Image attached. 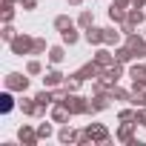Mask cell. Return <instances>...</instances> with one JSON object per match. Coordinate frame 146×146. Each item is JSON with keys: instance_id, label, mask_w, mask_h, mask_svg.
Segmentation results:
<instances>
[{"instance_id": "cell-35", "label": "cell", "mask_w": 146, "mask_h": 146, "mask_svg": "<svg viewBox=\"0 0 146 146\" xmlns=\"http://www.w3.org/2000/svg\"><path fill=\"white\" fill-rule=\"evenodd\" d=\"M115 3H117V6H123V9H129V6H132V0H115Z\"/></svg>"}, {"instance_id": "cell-25", "label": "cell", "mask_w": 146, "mask_h": 146, "mask_svg": "<svg viewBox=\"0 0 146 146\" xmlns=\"http://www.w3.org/2000/svg\"><path fill=\"white\" fill-rule=\"evenodd\" d=\"M78 26H80V29H89V26H95V12L83 9V12L78 15Z\"/></svg>"}, {"instance_id": "cell-30", "label": "cell", "mask_w": 146, "mask_h": 146, "mask_svg": "<svg viewBox=\"0 0 146 146\" xmlns=\"http://www.w3.org/2000/svg\"><path fill=\"white\" fill-rule=\"evenodd\" d=\"M17 35H20V32H17V29H15V26H12V23H6V26H3V29H0V37H3V40H6V43H12V40H15V37H17Z\"/></svg>"}, {"instance_id": "cell-3", "label": "cell", "mask_w": 146, "mask_h": 146, "mask_svg": "<svg viewBox=\"0 0 146 146\" xmlns=\"http://www.w3.org/2000/svg\"><path fill=\"white\" fill-rule=\"evenodd\" d=\"M3 86L12 89V92H20V95H23V92L29 89V78L23 75V72H9V75L3 78Z\"/></svg>"}, {"instance_id": "cell-36", "label": "cell", "mask_w": 146, "mask_h": 146, "mask_svg": "<svg viewBox=\"0 0 146 146\" xmlns=\"http://www.w3.org/2000/svg\"><path fill=\"white\" fill-rule=\"evenodd\" d=\"M132 6H137V9H143V6H146V0H132Z\"/></svg>"}, {"instance_id": "cell-21", "label": "cell", "mask_w": 146, "mask_h": 146, "mask_svg": "<svg viewBox=\"0 0 146 146\" xmlns=\"http://www.w3.org/2000/svg\"><path fill=\"white\" fill-rule=\"evenodd\" d=\"M109 95H112V100H117V103H129V98H132V92L123 89V86H117V83L109 89Z\"/></svg>"}, {"instance_id": "cell-26", "label": "cell", "mask_w": 146, "mask_h": 146, "mask_svg": "<svg viewBox=\"0 0 146 146\" xmlns=\"http://www.w3.org/2000/svg\"><path fill=\"white\" fill-rule=\"evenodd\" d=\"M60 40H63V46H75V43L80 40V35L75 32V26H72V29H66V32H60Z\"/></svg>"}, {"instance_id": "cell-15", "label": "cell", "mask_w": 146, "mask_h": 146, "mask_svg": "<svg viewBox=\"0 0 146 146\" xmlns=\"http://www.w3.org/2000/svg\"><path fill=\"white\" fill-rule=\"evenodd\" d=\"M120 37H123L120 26H117V29H115V26H106V29H103V46H120Z\"/></svg>"}, {"instance_id": "cell-7", "label": "cell", "mask_w": 146, "mask_h": 146, "mask_svg": "<svg viewBox=\"0 0 146 146\" xmlns=\"http://www.w3.org/2000/svg\"><path fill=\"white\" fill-rule=\"evenodd\" d=\"M78 75H80V80H98V78L103 75V66H98L95 60H89V63H83V66L78 69Z\"/></svg>"}, {"instance_id": "cell-27", "label": "cell", "mask_w": 146, "mask_h": 146, "mask_svg": "<svg viewBox=\"0 0 146 146\" xmlns=\"http://www.w3.org/2000/svg\"><path fill=\"white\" fill-rule=\"evenodd\" d=\"M80 83H83V80H80L78 72H75V75H66V80H63V86H66L69 92H78V89H80Z\"/></svg>"}, {"instance_id": "cell-4", "label": "cell", "mask_w": 146, "mask_h": 146, "mask_svg": "<svg viewBox=\"0 0 146 146\" xmlns=\"http://www.w3.org/2000/svg\"><path fill=\"white\" fill-rule=\"evenodd\" d=\"M126 46L132 49V54H135V60H140V57H146V37H140L137 32H132V35H126Z\"/></svg>"}, {"instance_id": "cell-29", "label": "cell", "mask_w": 146, "mask_h": 146, "mask_svg": "<svg viewBox=\"0 0 146 146\" xmlns=\"http://www.w3.org/2000/svg\"><path fill=\"white\" fill-rule=\"evenodd\" d=\"M52 123H54V120L49 117L46 123H40V126H37V137H40V140H49V137H52V132H54V129H52Z\"/></svg>"}, {"instance_id": "cell-18", "label": "cell", "mask_w": 146, "mask_h": 146, "mask_svg": "<svg viewBox=\"0 0 146 146\" xmlns=\"http://www.w3.org/2000/svg\"><path fill=\"white\" fill-rule=\"evenodd\" d=\"M126 20H129L132 26H143V23H146V15H143V9H137V6H129V12H126Z\"/></svg>"}, {"instance_id": "cell-6", "label": "cell", "mask_w": 146, "mask_h": 146, "mask_svg": "<svg viewBox=\"0 0 146 146\" xmlns=\"http://www.w3.org/2000/svg\"><path fill=\"white\" fill-rule=\"evenodd\" d=\"M17 140H20L23 146H37V143H40V137H37V129H32L29 123L17 126Z\"/></svg>"}, {"instance_id": "cell-8", "label": "cell", "mask_w": 146, "mask_h": 146, "mask_svg": "<svg viewBox=\"0 0 146 146\" xmlns=\"http://www.w3.org/2000/svg\"><path fill=\"white\" fill-rule=\"evenodd\" d=\"M49 117H52L54 123H69L75 115L69 112V106H66V103H52V112H49Z\"/></svg>"}, {"instance_id": "cell-12", "label": "cell", "mask_w": 146, "mask_h": 146, "mask_svg": "<svg viewBox=\"0 0 146 146\" xmlns=\"http://www.w3.org/2000/svg\"><path fill=\"white\" fill-rule=\"evenodd\" d=\"M89 100H92V115H95V112H106V109L112 106V95H109V92H98V95L89 98Z\"/></svg>"}, {"instance_id": "cell-11", "label": "cell", "mask_w": 146, "mask_h": 146, "mask_svg": "<svg viewBox=\"0 0 146 146\" xmlns=\"http://www.w3.org/2000/svg\"><path fill=\"white\" fill-rule=\"evenodd\" d=\"M129 78H132V86H146V63H132Z\"/></svg>"}, {"instance_id": "cell-34", "label": "cell", "mask_w": 146, "mask_h": 146, "mask_svg": "<svg viewBox=\"0 0 146 146\" xmlns=\"http://www.w3.org/2000/svg\"><path fill=\"white\" fill-rule=\"evenodd\" d=\"M20 6H23L26 12H32V9H37V0H20Z\"/></svg>"}, {"instance_id": "cell-31", "label": "cell", "mask_w": 146, "mask_h": 146, "mask_svg": "<svg viewBox=\"0 0 146 146\" xmlns=\"http://www.w3.org/2000/svg\"><path fill=\"white\" fill-rule=\"evenodd\" d=\"M135 115H137V109H120V112H117V120H123V123H135Z\"/></svg>"}, {"instance_id": "cell-32", "label": "cell", "mask_w": 146, "mask_h": 146, "mask_svg": "<svg viewBox=\"0 0 146 146\" xmlns=\"http://www.w3.org/2000/svg\"><path fill=\"white\" fill-rule=\"evenodd\" d=\"M46 52H49L46 40H43V37H35V46H32V54H46Z\"/></svg>"}, {"instance_id": "cell-10", "label": "cell", "mask_w": 146, "mask_h": 146, "mask_svg": "<svg viewBox=\"0 0 146 146\" xmlns=\"http://www.w3.org/2000/svg\"><path fill=\"white\" fill-rule=\"evenodd\" d=\"M86 129H89V135H92L95 143H109V140H112V135H109V129H106L103 123H89Z\"/></svg>"}, {"instance_id": "cell-17", "label": "cell", "mask_w": 146, "mask_h": 146, "mask_svg": "<svg viewBox=\"0 0 146 146\" xmlns=\"http://www.w3.org/2000/svg\"><path fill=\"white\" fill-rule=\"evenodd\" d=\"M126 12H129V9H123V6H117V3H115V0H112V6H109V20L120 26V23L126 20Z\"/></svg>"}, {"instance_id": "cell-5", "label": "cell", "mask_w": 146, "mask_h": 146, "mask_svg": "<svg viewBox=\"0 0 146 146\" xmlns=\"http://www.w3.org/2000/svg\"><path fill=\"white\" fill-rule=\"evenodd\" d=\"M92 60H95L98 66H103V69H109L112 63H117V60H115V52H112V46H98V52L92 54Z\"/></svg>"}, {"instance_id": "cell-37", "label": "cell", "mask_w": 146, "mask_h": 146, "mask_svg": "<svg viewBox=\"0 0 146 146\" xmlns=\"http://www.w3.org/2000/svg\"><path fill=\"white\" fill-rule=\"evenodd\" d=\"M83 3V0H69V6H80Z\"/></svg>"}, {"instance_id": "cell-2", "label": "cell", "mask_w": 146, "mask_h": 146, "mask_svg": "<svg viewBox=\"0 0 146 146\" xmlns=\"http://www.w3.org/2000/svg\"><path fill=\"white\" fill-rule=\"evenodd\" d=\"M32 46H35V37L32 35H17L12 43H9V49H12V54H17V57H23V54H32Z\"/></svg>"}, {"instance_id": "cell-16", "label": "cell", "mask_w": 146, "mask_h": 146, "mask_svg": "<svg viewBox=\"0 0 146 146\" xmlns=\"http://www.w3.org/2000/svg\"><path fill=\"white\" fill-rule=\"evenodd\" d=\"M57 140H60V143H75V140H78V132L72 129L69 123H60V129H57Z\"/></svg>"}, {"instance_id": "cell-1", "label": "cell", "mask_w": 146, "mask_h": 146, "mask_svg": "<svg viewBox=\"0 0 146 146\" xmlns=\"http://www.w3.org/2000/svg\"><path fill=\"white\" fill-rule=\"evenodd\" d=\"M66 106H69V112L72 115H92V100L89 98H83V95H78V92H69V98L63 100Z\"/></svg>"}, {"instance_id": "cell-28", "label": "cell", "mask_w": 146, "mask_h": 146, "mask_svg": "<svg viewBox=\"0 0 146 146\" xmlns=\"http://www.w3.org/2000/svg\"><path fill=\"white\" fill-rule=\"evenodd\" d=\"M26 75H29V78H35V75H43V63H40L37 57H32V60L26 63Z\"/></svg>"}, {"instance_id": "cell-14", "label": "cell", "mask_w": 146, "mask_h": 146, "mask_svg": "<svg viewBox=\"0 0 146 146\" xmlns=\"http://www.w3.org/2000/svg\"><path fill=\"white\" fill-rule=\"evenodd\" d=\"M83 37H86L89 46H103V29H100V26H89V29H83Z\"/></svg>"}, {"instance_id": "cell-20", "label": "cell", "mask_w": 146, "mask_h": 146, "mask_svg": "<svg viewBox=\"0 0 146 146\" xmlns=\"http://www.w3.org/2000/svg\"><path fill=\"white\" fill-rule=\"evenodd\" d=\"M115 60L126 66V63H132V60H135V54H132V49L123 43V46H115Z\"/></svg>"}, {"instance_id": "cell-9", "label": "cell", "mask_w": 146, "mask_h": 146, "mask_svg": "<svg viewBox=\"0 0 146 146\" xmlns=\"http://www.w3.org/2000/svg\"><path fill=\"white\" fill-rule=\"evenodd\" d=\"M135 129H137V123H123L120 120V126H117V132H115V140H120V143H132L135 140Z\"/></svg>"}, {"instance_id": "cell-13", "label": "cell", "mask_w": 146, "mask_h": 146, "mask_svg": "<svg viewBox=\"0 0 146 146\" xmlns=\"http://www.w3.org/2000/svg\"><path fill=\"white\" fill-rule=\"evenodd\" d=\"M66 80V75L60 69H49V72H43V86H49V89H54V86H60Z\"/></svg>"}, {"instance_id": "cell-33", "label": "cell", "mask_w": 146, "mask_h": 146, "mask_svg": "<svg viewBox=\"0 0 146 146\" xmlns=\"http://www.w3.org/2000/svg\"><path fill=\"white\" fill-rule=\"evenodd\" d=\"M75 143H78V146H89V143H95V140H92L89 129H80V132H78V140H75Z\"/></svg>"}, {"instance_id": "cell-24", "label": "cell", "mask_w": 146, "mask_h": 146, "mask_svg": "<svg viewBox=\"0 0 146 146\" xmlns=\"http://www.w3.org/2000/svg\"><path fill=\"white\" fill-rule=\"evenodd\" d=\"M75 23H78V20H72L69 15H57V17H54V29H57V32H66V29H72Z\"/></svg>"}, {"instance_id": "cell-23", "label": "cell", "mask_w": 146, "mask_h": 146, "mask_svg": "<svg viewBox=\"0 0 146 146\" xmlns=\"http://www.w3.org/2000/svg\"><path fill=\"white\" fill-rule=\"evenodd\" d=\"M17 109H20L23 115H32V117H35V109H37V100H35V98H20V100H17Z\"/></svg>"}, {"instance_id": "cell-19", "label": "cell", "mask_w": 146, "mask_h": 146, "mask_svg": "<svg viewBox=\"0 0 146 146\" xmlns=\"http://www.w3.org/2000/svg\"><path fill=\"white\" fill-rule=\"evenodd\" d=\"M46 57H49V63H63L66 60V46H49V52H46Z\"/></svg>"}, {"instance_id": "cell-22", "label": "cell", "mask_w": 146, "mask_h": 146, "mask_svg": "<svg viewBox=\"0 0 146 146\" xmlns=\"http://www.w3.org/2000/svg\"><path fill=\"white\" fill-rule=\"evenodd\" d=\"M15 106H17V103H15V98H12V89H6L3 95H0V112H3V115H9Z\"/></svg>"}]
</instances>
